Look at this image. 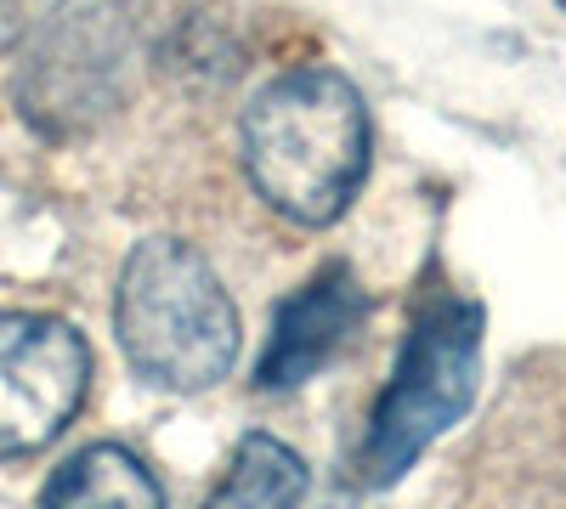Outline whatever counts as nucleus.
I'll return each mask as SVG.
<instances>
[{"label":"nucleus","instance_id":"423d86ee","mask_svg":"<svg viewBox=\"0 0 566 509\" xmlns=\"http://www.w3.org/2000/svg\"><path fill=\"white\" fill-rule=\"evenodd\" d=\"M40 509H165V492L136 453H125L119 442H97L52 470Z\"/></svg>","mask_w":566,"mask_h":509},{"label":"nucleus","instance_id":"f257e3e1","mask_svg":"<svg viewBox=\"0 0 566 509\" xmlns=\"http://www.w3.org/2000/svg\"><path fill=\"white\" fill-rule=\"evenodd\" d=\"M244 170L295 226L340 221L368 176V108L335 68H290L244 114Z\"/></svg>","mask_w":566,"mask_h":509},{"label":"nucleus","instance_id":"20e7f679","mask_svg":"<svg viewBox=\"0 0 566 509\" xmlns=\"http://www.w3.org/2000/svg\"><path fill=\"white\" fill-rule=\"evenodd\" d=\"M91 391V346L45 311H0V458L57 442Z\"/></svg>","mask_w":566,"mask_h":509},{"label":"nucleus","instance_id":"0eeeda50","mask_svg":"<svg viewBox=\"0 0 566 509\" xmlns=\"http://www.w3.org/2000/svg\"><path fill=\"white\" fill-rule=\"evenodd\" d=\"M301 498H306L301 453L255 431L239 442V453H232V465L205 509H301Z\"/></svg>","mask_w":566,"mask_h":509},{"label":"nucleus","instance_id":"7ed1b4c3","mask_svg":"<svg viewBox=\"0 0 566 509\" xmlns=\"http://www.w3.org/2000/svg\"><path fill=\"white\" fill-rule=\"evenodd\" d=\"M482 380V306L470 295H431L413 311L397 368L352 453L357 487H391L448 425L464 420Z\"/></svg>","mask_w":566,"mask_h":509},{"label":"nucleus","instance_id":"6e6552de","mask_svg":"<svg viewBox=\"0 0 566 509\" xmlns=\"http://www.w3.org/2000/svg\"><path fill=\"white\" fill-rule=\"evenodd\" d=\"M560 7H566V0H560Z\"/></svg>","mask_w":566,"mask_h":509},{"label":"nucleus","instance_id":"f03ea898","mask_svg":"<svg viewBox=\"0 0 566 509\" xmlns=\"http://www.w3.org/2000/svg\"><path fill=\"white\" fill-rule=\"evenodd\" d=\"M114 329L130 368L159 391H210L239 357V311L216 266L181 238H148L130 250Z\"/></svg>","mask_w":566,"mask_h":509},{"label":"nucleus","instance_id":"39448f33","mask_svg":"<svg viewBox=\"0 0 566 509\" xmlns=\"http://www.w3.org/2000/svg\"><path fill=\"white\" fill-rule=\"evenodd\" d=\"M363 317H368V295L357 284V272L346 261L323 266L317 277H306V284L277 306L266 351H261V368H255V385L261 391L306 385L317 368H328L340 357V346L357 335Z\"/></svg>","mask_w":566,"mask_h":509}]
</instances>
